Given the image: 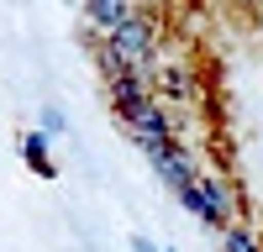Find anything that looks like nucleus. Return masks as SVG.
Masks as SVG:
<instances>
[{
  "label": "nucleus",
  "instance_id": "nucleus-1",
  "mask_svg": "<svg viewBox=\"0 0 263 252\" xmlns=\"http://www.w3.org/2000/svg\"><path fill=\"white\" fill-rule=\"evenodd\" d=\"M105 48H111L126 69H142V74H153L158 69V27H153V21L137 11L126 21V27H116L111 37H105Z\"/></svg>",
  "mask_w": 263,
  "mask_h": 252
},
{
  "label": "nucleus",
  "instance_id": "nucleus-2",
  "mask_svg": "<svg viewBox=\"0 0 263 252\" xmlns=\"http://www.w3.org/2000/svg\"><path fill=\"white\" fill-rule=\"evenodd\" d=\"M179 205L190 210V216H200L205 226H216V231H227V226H237V205H232V189L216 179V174H200L184 195H179Z\"/></svg>",
  "mask_w": 263,
  "mask_h": 252
},
{
  "label": "nucleus",
  "instance_id": "nucleus-3",
  "mask_svg": "<svg viewBox=\"0 0 263 252\" xmlns=\"http://www.w3.org/2000/svg\"><path fill=\"white\" fill-rule=\"evenodd\" d=\"M153 95L190 105V100H200V74H195L190 63H158V69H153Z\"/></svg>",
  "mask_w": 263,
  "mask_h": 252
},
{
  "label": "nucleus",
  "instance_id": "nucleus-4",
  "mask_svg": "<svg viewBox=\"0 0 263 252\" xmlns=\"http://www.w3.org/2000/svg\"><path fill=\"white\" fill-rule=\"evenodd\" d=\"M153 168H158V179L174 189V195H184V189H190L195 179H200V168H195V158L184 153V147H168V153H163L158 163H153Z\"/></svg>",
  "mask_w": 263,
  "mask_h": 252
},
{
  "label": "nucleus",
  "instance_id": "nucleus-5",
  "mask_svg": "<svg viewBox=\"0 0 263 252\" xmlns=\"http://www.w3.org/2000/svg\"><path fill=\"white\" fill-rule=\"evenodd\" d=\"M84 16H90V27L111 37L116 27H126L132 16H137V0H84Z\"/></svg>",
  "mask_w": 263,
  "mask_h": 252
},
{
  "label": "nucleus",
  "instance_id": "nucleus-6",
  "mask_svg": "<svg viewBox=\"0 0 263 252\" xmlns=\"http://www.w3.org/2000/svg\"><path fill=\"white\" fill-rule=\"evenodd\" d=\"M221 247H227V252H263V242L253 237L248 226H227V231H221Z\"/></svg>",
  "mask_w": 263,
  "mask_h": 252
},
{
  "label": "nucleus",
  "instance_id": "nucleus-7",
  "mask_svg": "<svg viewBox=\"0 0 263 252\" xmlns=\"http://www.w3.org/2000/svg\"><path fill=\"white\" fill-rule=\"evenodd\" d=\"M63 126H69V121H63V111H58V105H42V137H58Z\"/></svg>",
  "mask_w": 263,
  "mask_h": 252
},
{
  "label": "nucleus",
  "instance_id": "nucleus-8",
  "mask_svg": "<svg viewBox=\"0 0 263 252\" xmlns=\"http://www.w3.org/2000/svg\"><path fill=\"white\" fill-rule=\"evenodd\" d=\"M132 252H158V247H153L147 237H132Z\"/></svg>",
  "mask_w": 263,
  "mask_h": 252
}]
</instances>
